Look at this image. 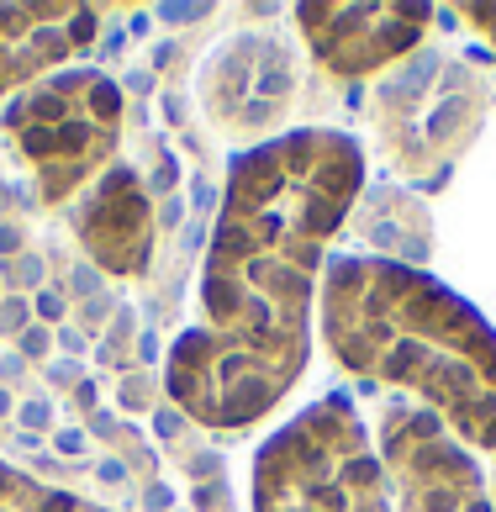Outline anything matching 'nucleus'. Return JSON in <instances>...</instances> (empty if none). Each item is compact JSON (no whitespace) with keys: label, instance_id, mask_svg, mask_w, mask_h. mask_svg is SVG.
<instances>
[{"label":"nucleus","instance_id":"obj_1","mask_svg":"<svg viewBox=\"0 0 496 512\" xmlns=\"http://www.w3.org/2000/svg\"><path fill=\"white\" fill-rule=\"evenodd\" d=\"M365 185L349 132L296 127L233 159L201 264L196 322L169 349V396L206 428L259 423L301 381L322 254Z\"/></svg>","mask_w":496,"mask_h":512},{"label":"nucleus","instance_id":"obj_2","mask_svg":"<svg viewBox=\"0 0 496 512\" xmlns=\"http://www.w3.org/2000/svg\"><path fill=\"white\" fill-rule=\"evenodd\" d=\"M322 338L343 370L407 391L465 449H496V333L444 280L343 254L322 275Z\"/></svg>","mask_w":496,"mask_h":512},{"label":"nucleus","instance_id":"obj_3","mask_svg":"<svg viewBox=\"0 0 496 512\" xmlns=\"http://www.w3.org/2000/svg\"><path fill=\"white\" fill-rule=\"evenodd\" d=\"M254 512H396L380 449L349 396H317L264 439Z\"/></svg>","mask_w":496,"mask_h":512},{"label":"nucleus","instance_id":"obj_4","mask_svg":"<svg viewBox=\"0 0 496 512\" xmlns=\"http://www.w3.org/2000/svg\"><path fill=\"white\" fill-rule=\"evenodd\" d=\"M0 127L27 164L37 201L64 206L69 196H85L101 169H111L122 138V90L101 69H59L27 85L6 106Z\"/></svg>","mask_w":496,"mask_h":512},{"label":"nucleus","instance_id":"obj_5","mask_svg":"<svg viewBox=\"0 0 496 512\" xmlns=\"http://www.w3.org/2000/svg\"><path fill=\"white\" fill-rule=\"evenodd\" d=\"M380 465L396 512H491L475 454L417 402H391L380 412Z\"/></svg>","mask_w":496,"mask_h":512},{"label":"nucleus","instance_id":"obj_6","mask_svg":"<svg viewBox=\"0 0 496 512\" xmlns=\"http://www.w3.org/2000/svg\"><path fill=\"white\" fill-rule=\"evenodd\" d=\"M291 90H296V59L270 32L233 37L227 48H217V59L201 74L206 111L238 138H254V132L270 127Z\"/></svg>","mask_w":496,"mask_h":512},{"label":"nucleus","instance_id":"obj_7","mask_svg":"<svg viewBox=\"0 0 496 512\" xmlns=\"http://www.w3.org/2000/svg\"><path fill=\"white\" fill-rule=\"evenodd\" d=\"M296 22L333 74H375L417 48L428 6H296Z\"/></svg>","mask_w":496,"mask_h":512},{"label":"nucleus","instance_id":"obj_8","mask_svg":"<svg viewBox=\"0 0 496 512\" xmlns=\"http://www.w3.org/2000/svg\"><path fill=\"white\" fill-rule=\"evenodd\" d=\"M74 233L106 275L122 280L143 275L148 249H154V201H148L143 180L122 164H111L74 206Z\"/></svg>","mask_w":496,"mask_h":512},{"label":"nucleus","instance_id":"obj_9","mask_svg":"<svg viewBox=\"0 0 496 512\" xmlns=\"http://www.w3.org/2000/svg\"><path fill=\"white\" fill-rule=\"evenodd\" d=\"M95 37L90 6H0V96L59 74Z\"/></svg>","mask_w":496,"mask_h":512},{"label":"nucleus","instance_id":"obj_10","mask_svg":"<svg viewBox=\"0 0 496 512\" xmlns=\"http://www.w3.org/2000/svg\"><path fill=\"white\" fill-rule=\"evenodd\" d=\"M0 512H106V507H90L69 491H53L43 481L22 476V470L0 465Z\"/></svg>","mask_w":496,"mask_h":512},{"label":"nucleus","instance_id":"obj_11","mask_svg":"<svg viewBox=\"0 0 496 512\" xmlns=\"http://www.w3.org/2000/svg\"><path fill=\"white\" fill-rule=\"evenodd\" d=\"M460 16H465V22H475L496 43V6H460Z\"/></svg>","mask_w":496,"mask_h":512},{"label":"nucleus","instance_id":"obj_12","mask_svg":"<svg viewBox=\"0 0 496 512\" xmlns=\"http://www.w3.org/2000/svg\"><path fill=\"white\" fill-rule=\"evenodd\" d=\"M491 486H496V481H491ZM491 512H496V491H491Z\"/></svg>","mask_w":496,"mask_h":512}]
</instances>
